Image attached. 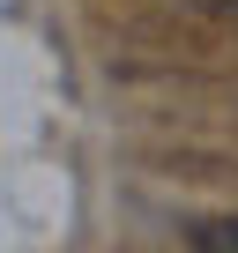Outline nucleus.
I'll use <instances>...</instances> for the list:
<instances>
[{
	"label": "nucleus",
	"mask_w": 238,
	"mask_h": 253,
	"mask_svg": "<svg viewBox=\"0 0 238 253\" xmlns=\"http://www.w3.org/2000/svg\"><path fill=\"white\" fill-rule=\"evenodd\" d=\"M186 246H201V253H238V216H201V223H186Z\"/></svg>",
	"instance_id": "f257e3e1"
}]
</instances>
